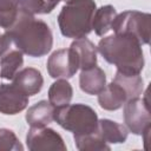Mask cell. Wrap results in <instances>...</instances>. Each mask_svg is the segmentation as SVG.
<instances>
[{"label": "cell", "instance_id": "5b68a950", "mask_svg": "<svg viewBox=\"0 0 151 151\" xmlns=\"http://www.w3.org/2000/svg\"><path fill=\"white\" fill-rule=\"evenodd\" d=\"M151 15L139 11H125L117 14L111 29L116 34H129L134 37L142 45H147L150 41Z\"/></svg>", "mask_w": 151, "mask_h": 151}, {"label": "cell", "instance_id": "6da1fadb", "mask_svg": "<svg viewBox=\"0 0 151 151\" xmlns=\"http://www.w3.org/2000/svg\"><path fill=\"white\" fill-rule=\"evenodd\" d=\"M13 44L28 57L46 55L53 46V35L48 25L34 15L19 12L14 24L5 32Z\"/></svg>", "mask_w": 151, "mask_h": 151}, {"label": "cell", "instance_id": "5bb4252c", "mask_svg": "<svg viewBox=\"0 0 151 151\" xmlns=\"http://www.w3.org/2000/svg\"><path fill=\"white\" fill-rule=\"evenodd\" d=\"M55 107L47 100H40L28 107L26 112V122L31 127L47 126L54 120Z\"/></svg>", "mask_w": 151, "mask_h": 151}, {"label": "cell", "instance_id": "d6986e66", "mask_svg": "<svg viewBox=\"0 0 151 151\" xmlns=\"http://www.w3.org/2000/svg\"><path fill=\"white\" fill-rule=\"evenodd\" d=\"M73 97V88L66 79H57L48 88V101L54 107L70 104Z\"/></svg>", "mask_w": 151, "mask_h": 151}, {"label": "cell", "instance_id": "d4e9b609", "mask_svg": "<svg viewBox=\"0 0 151 151\" xmlns=\"http://www.w3.org/2000/svg\"><path fill=\"white\" fill-rule=\"evenodd\" d=\"M0 39H1V34H0Z\"/></svg>", "mask_w": 151, "mask_h": 151}, {"label": "cell", "instance_id": "30bf717a", "mask_svg": "<svg viewBox=\"0 0 151 151\" xmlns=\"http://www.w3.org/2000/svg\"><path fill=\"white\" fill-rule=\"evenodd\" d=\"M28 105V96L20 91L13 83L0 84V113L14 116Z\"/></svg>", "mask_w": 151, "mask_h": 151}, {"label": "cell", "instance_id": "9c48e42d", "mask_svg": "<svg viewBox=\"0 0 151 151\" xmlns=\"http://www.w3.org/2000/svg\"><path fill=\"white\" fill-rule=\"evenodd\" d=\"M26 144L31 151L40 150H66V144L63 137L55 132L53 129L42 127H31L26 136Z\"/></svg>", "mask_w": 151, "mask_h": 151}, {"label": "cell", "instance_id": "44dd1931", "mask_svg": "<svg viewBox=\"0 0 151 151\" xmlns=\"http://www.w3.org/2000/svg\"><path fill=\"white\" fill-rule=\"evenodd\" d=\"M19 15L17 0H0V27L8 29Z\"/></svg>", "mask_w": 151, "mask_h": 151}, {"label": "cell", "instance_id": "8fae6325", "mask_svg": "<svg viewBox=\"0 0 151 151\" xmlns=\"http://www.w3.org/2000/svg\"><path fill=\"white\" fill-rule=\"evenodd\" d=\"M12 80L13 84L28 97L38 94L44 85L41 72L34 67H25L19 70Z\"/></svg>", "mask_w": 151, "mask_h": 151}, {"label": "cell", "instance_id": "7a4b0ae2", "mask_svg": "<svg viewBox=\"0 0 151 151\" xmlns=\"http://www.w3.org/2000/svg\"><path fill=\"white\" fill-rule=\"evenodd\" d=\"M97 51L118 72L139 74L144 68V53L142 44L129 34H112L99 40Z\"/></svg>", "mask_w": 151, "mask_h": 151}, {"label": "cell", "instance_id": "ffe728a7", "mask_svg": "<svg viewBox=\"0 0 151 151\" xmlns=\"http://www.w3.org/2000/svg\"><path fill=\"white\" fill-rule=\"evenodd\" d=\"M74 143L78 150L80 151H103V150H111V146L104 140L101 137L98 127L96 131L81 136H73Z\"/></svg>", "mask_w": 151, "mask_h": 151}, {"label": "cell", "instance_id": "2e32d148", "mask_svg": "<svg viewBox=\"0 0 151 151\" xmlns=\"http://www.w3.org/2000/svg\"><path fill=\"white\" fill-rule=\"evenodd\" d=\"M98 130L107 144H122L127 139L126 126L111 119H98Z\"/></svg>", "mask_w": 151, "mask_h": 151}, {"label": "cell", "instance_id": "7402d4cb", "mask_svg": "<svg viewBox=\"0 0 151 151\" xmlns=\"http://www.w3.org/2000/svg\"><path fill=\"white\" fill-rule=\"evenodd\" d=\"M24 146L17 134L6 127L0 129V151H22Z\"/></svg>", "mask_w": 151, "mask_h": 151}, {"label": "cell", "instance_id": "cb8c5ba5", "mask_svg": "<svg viewBox=\"0 0 151 151\" xmlns=\"http://www.w3.org/2000/svg\"><path fill=\"white\" fill-rule=\"evenodd\" d=\"M44 1L46 5V13H51L55 8V6L63 0H44Z\"/></svg>", "mask_w": 151, "mask_h": 151}, {"label": "cell", "instance_id": "52a82bcc", "mask_svg": "<svg viewBox=\"0 0 151 151\" xmlns=\"http://www.w3.org/2000/svg\"><path fill=\"white\" fill-rule=\"evenodd\" d=\"M46 67L50 77L54 79H70L79 70V61L71 47L60 48L48 57Z\"/></svg>", "mask_w": 151, "mask_h": 151}, {"label": "cell", "instance_id": "277c9868", "mask_svg": "<svg viewBox=\"0 0 151 151\" xmlns=\"http://www.w3.org/2000/svg\"><path fill=\"white\" fill-rule=\"evenodd\" d=\"M54 120L73 136L91 133L98 127L97 112L86 104H67L54 110Z\"/></svg>", "mask_w": 151, "mask_h": 151}, {"label": "cell", "instance_id": "9a60e30c", "mask_svg": "<svg viewBox=\"0 0 151 151\" xmlns=\"http://www.w3.org/2000/svg\"><path fill=\"white\" fill-rule=\"evenodd\" d=\"M70 47L77 54L80 70H87L97 66V47L86 37L76 39Z\"/></svg>", "mask_w": 151, "mask_h": 151}, {"label": "cell", "instance_id": "7c38bea8", "mask_svg": "<svg viewBox=\"0 0 151 151\" xmlns=\"http://www.w3.org/2000/svg\"><path fill=\"white\" fill-rule=\"evenodd\" d=\"M105 85L106 76L100 67L93 66L87 70H81L79 76V86L83 92L94 96L100 93Z\"/></svg>", "mask_w": 151, "mask_h": 151}, {"label": "cell", "instance_id": "3957f363", "mask_svg": "<svg viewBox=\"0 0 151 151\" xmlns=\"http://www.w3.org/2000/svg\"><path fill=\"white\" fill-rule=\"evenodd\" d=\"M97 9L94 0H66L58 15L61 34L71 39H81L92 31V19Z\"/></svg>", "mask_w": 151, "mask_h": 151}, {"label": "cell", "instance_id": "e0dca14e", "mask_svg": "<svg viewBox=\"0 0 151 151\" xmlns=\"http://www.w3.org/2000/svg\"><path fill=\"white\" fill-rule=\"evenodd\" d=\"M117 11L111 5H105L96 9L92 19V29L99 37H104L112 27Z\"/></svg>", "mask_w": 151, "mask_h": 151}, {"label": "cell", "instance_id": "8992f818", "mask_svg": "<svg viewBox=\"0 0 151 151\" xmlns=\"http://www.w3.org/2000/svg\"><path fill=\"white\" fill-rule=\"evenodd\" d=\"M124 123L126 129L133 134L142 136L151 125L150 106L147 100V91H145L144 98L129 99L124 105Z\"/></svg>", "mask_w": 151, "mask_h": 151}, {"label": "cell", "instance_id": "603a6c76", "mask_svg": "<svg viewBox=\"0 0 151 151\" xmlns=\"http://www.w3.org/2000/svg\"><path fill=\"white\" fill-rule=\"evenodd\" d=\"M19 12L35 15V14H47L46 5L44 0H17Z\"/></svg>", "mask_w": 151, "mask_h": 151}, {"label": "cell", "instance_id": "ac0fdd59", "mask_svg": "<svg viewBox=\"0 0 151 151\" xmlns=\"http://www.w3.org/2000/svg\"><path fill=\"white\" fill-rule=\"evenodd\" d=\"M114 83H117L126 93L127 100L139 97L144 91V80L139 74H126L122 72H116V76L113 78Z\"/></svg>", "mask_w": 151, "mask_h": 151}, {"label": "cell", "instance_id": "4fadbf2b", "mask_svg": "<svg viewBox=\"0 0 151 151\" xmlns=\"http://www.w3.org/2000/svg\"><path fill=\"white\" fill-rule=\"evenodd\" d=\"M97 96L100 107L106 111L119 110L127 101L125 91L114 81H111L110 84L105 85L103 91Z\"/></svg>", "mask_w": 151, "mask_h": 151}, {"label": "cell", "instance_id": "ba28073f", "mask_svg": "<svg viewBox=\"0 0 151 151\" xmlns=\"http://www.w3.org/2000/svg\"><path fill=\"white\" fill-rule=\"evenodd\" d=\"M24 64V53L4 33L0 39V77L12 80Z\"/></svg>", "mask_w": 151, "mask_h": 151}]
</instances>
